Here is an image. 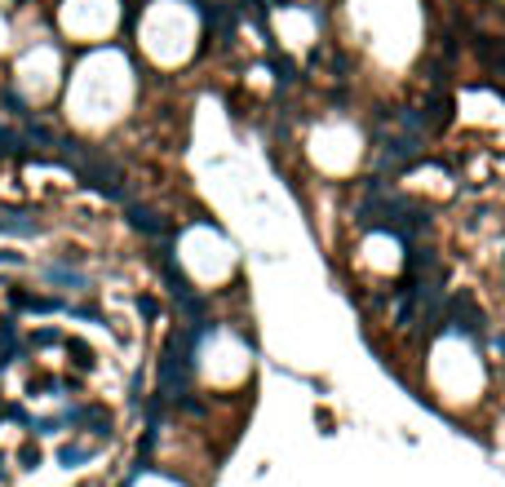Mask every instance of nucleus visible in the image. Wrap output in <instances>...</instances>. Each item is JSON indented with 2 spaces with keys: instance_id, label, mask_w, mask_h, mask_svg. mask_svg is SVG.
Returning <instances> with one entry per match:
<instances>
[{
  "instance_id": "nucleus-6",
  "label": "nucleus",
  "mask_w": 505,
  "mask_h": 487,
  "mask_svg": "<svg viewBox=\"0 0 505 487\" xmlns=\"http://www.w3.org/2000/svg\"><path fill=\"white\" fill-rule=\"evenodd\" d=\"M40 222L31 213H0V235H35Z\"/></svg>"
},
{
  "instance_id": "nucleus-9",
  "label": "nucleus",
  "mask_w": 505,
  "mask_h": 487,
  "mask_svg": "<svg viewBox=\"0 0 505 487\" xmlns=\"http://www.w3.org/2000/svg\"><path fill=\"white\" fill-rule=\"evenodd\" d=\"M0 417H5V404H0Z\"/></svg>"
},
{
  "instance_id": "nucleus-7",
  "label": "nucleus",
  "mask_w": 505,
  "mask_h": 487,
  "mask_svg": "<svg viewBox=\"0 0 505 487\" xmlns=\"http://www.w3.org/2000/svg\"><path fill=\"white\" fill-rule=\"evenodd\" d=\"M84 456H89V447H63V452H58L63 465H76V461H84Z\"/></svg>"
},
{
  "instance_id": "nucleus-2",
  "label": "nucleus",
  "mask_w": 505,
  "mask_h": 487,
  "mask_svg": "<svg viewBox=\"0 0 505 487\" xmlns=\"http://www.w3.org/2000/svg\"><path fill=\"white\" fill-rule=\"evenodd\" d=\"M443 328H452V333L479 341L483 337V310L474 306L470 292H452V297H443Z\"/></svg>"
},
{
  "instance_id": "nucleus-4",
  "label": "nucleus",
  "mask_w": 505,
  "mask_h": 487,
  "mask_svg": "<svg viewBox=\"0 0 505 487\" xmlns=\"http://www.w3.org/2000/svg\"><path fill=\"white\" fill-rule=\"evenodd\" d=\"M9 301H14V306H22V310H40V314L63 310V297H35V292H22V288L9 292Z\"/></svg>"
},
{
  "instance_id": "nucleus-8",
  "label": "nucleus",
  "mask_w": 505,
  "mask_h": 487,
  "mask_svg": "<svg viewBox=\"0 0 505 487\" xmlns=\"http://www.w3.org/2000/svg\"><path fill=\"white\" fill-rule=\"evenodd\" d=\"M0 479H5V456H0Z\"/></svg>"
},
{
  "instance_id": "nucleus-1",
  "label": "nucleus",
  "mask_w": 505,
  "mask_h": 487,
  "mask_svg": "<svg viewBox=\"0 0 505 487\" xmlns=\"http://www.w3.org/2000/svg\"><path fill=\"white\" fill-rule=\"evenodd\" d=\"M204 333H209V324H182V328L168 333L164 355H160V385H155L160 404H182L191 394V381H195V346H200Z\"/></svg>"
},
{
  "instance_id": "nucleus-3",
  "label": "nucleus",
  "mask_w": 505,
  "mask_h": 487,
  "mask_svg": "<svg viewBox=\"0 0 505 487\" xmlns=\"http://www.w3.org/2000/svg\"><path fill=\"white\" fill-rule=\"evenodd\" d=\"M120 204H125V217H129V226H138L142 235H151V239H173V230H168V222H160V217H155L151 209H142L138 200H129V195H125Z\"/></svg>"
},
{
  "instance_id": "nucleus-5",
  "label": "nucleus",
  "mask_w": 505,
  "mask_h": 487,
  "mask_svg": "<svg viewBox=\"0 0 505 487\" xmlns=\"http://www.w3.org/2000/svg\"><path fill=\"white\" fill-rule=\"evenodd\" d=\"M45 279H49V284H58V288H67V292H84V288H89V279H84L80 271H71V266H49V271H45Z\"/></svg>"
}]
</instances>
